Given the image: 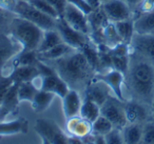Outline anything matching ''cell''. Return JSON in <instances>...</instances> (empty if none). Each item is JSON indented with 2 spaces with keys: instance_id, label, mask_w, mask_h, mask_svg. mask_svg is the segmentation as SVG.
I'll return each mask as SVG.
<instances>
[{
  "instance_id": "obj_1",
  "label": "cell",
  "mask_w": 154,
  "mask_h": 144,
  "mask_svg": "<svg viewBox=\"0 0 154 144\" xmlns=\"http://www.w3.org/2000/svg\"><path fill=\"white\" fill-rule=\"evenodd\" d=\"M126 87L131 99L151 106L154 99V65L146 58L130 51Z\"/></svg>"
},
{
  "instance_id": "obj_2",
  "label": "cell",
  "mask_w": 154,
  "mask_h": 144,
  "mask_svg": "<svg viewBox=\"0 0 154 144\" xmlns=\"http://www.w3.org/2000/svg\"><path fill=\"white\" fill-rule=\"evenodd\" d=\"M48 63H52V68L56 74L71 89H75L79 93L80 91H84L85 93L95 76V70L82 51L75 50L63 57Z\"/></svg>"
},
{
  "instance_id": "obj_21",
  "label": "cell",
  "mask_w": 154,
  "mask_h": 144,
  "mask_svg": "<svg viewBox=\"0 0 154 144\" xmlns=\"http://www.w3.org/2000/svg\"><path fill=\"white\" fill-rule=\"evenodd\" d=\"M73 51H75V50L72 49L70 45H68L64 42H61L60 44L52 47L49 51L38 53V57H39V60H41V61H43V62H52V61H55V60L59 59V58L63 57L66 54L71 53V52H73Z\"/></svg>"
},
{
  "instance_id": "obj_28",
  "label": "cell",
  "mask_w": 154,
  "mask_h": 144,
  "mask_svg": "<svg viewBox=\"0 0 154 144\" xmlns=\"http://www.w3.org/2000/svg\"><path fill=\"white\" fill-rule=\"evenodd\" d=\"M114 128L113 124L106 117L99 116L94 122H92L91 136H106Z\"/></svg>"
},
{
  "instance_id": "obj_40",
  "label": "cell",
  "mask_w": 154,
  "mask_h": 144,
  "mask_svg": "<svg viewBox=\"0 0 154 144\" xmlns=\"http://www.w3.org/2000/svg\"><path fill=\"white\" fill-rule=\"evenodd\" d=\"M41 138V142H42V144H52L51 142L49 141V140H47L45 138H43V137H40Z\"/></svg>"
},
{
  "instance_id": "obj_42",
  "label": "cell",
  "mask_w": 154,
  "mask_h": 144,
  "mask_svg": "<svg viewBox=\"0 0 154 144\" xmlns=\"http://www.w3.org/2000/svg\"><path fill=\"white\" fill-rule=\"evenodd\" d=\"M151 110H152V114H153V116H154V99H153L152 104H151Z\"/></svg>"
},
{
  "instance_id": "obj_3",
  "label": "cell",
  "mask_w": 154,
  "mask_h": 144,
  "mask_svg": "<svg viewBox=\"0 0 154 144\" xmlns=\"http://www.w3.org/2000/svg\"><path fill=\"white\" fill-rule=\"evenodd\" d=\"M45 31L36 24L16 15L12 20L10 34L19 42L22 51H37Z\"/></svg>"
},
{
  "instance_id": "obj_37",
  "label": "cell",
  "mask_w": 154,
  "mask_h": 144,
  "mask_svg": "<svg viewBox=\"0 0 154 144\" xmlns=\"http://www.w3.org/2000/svg\"><path fill=\"white\" fill-rule=\"evenodd\" d=\"M68 142H69V144H84L85 139L84 138L75 137V136H69Z\"/></svg>"
},
{
  "instance_id": "obj_45",
  "label": "cell",
  "mask_w": 154,
  "mask_h": 144,
  "mask_svg": "<svg viewBox=\"0 0 154 144\" xmlns=\"http://www.w3.org/2000/svg\"><path fill=\"white\" fill-rule=\"evenodd\" d=\"M153 144H154V143H153Z\"/></svg>"
},
{
  "instance_id": "obj_5",
  "label": "cell",
  "mask_w": 154,
  "mask_h": 144,
  "mask_svg": "<svg viewBox=\"0 0 154 144\" xmlns=\"http://www.w3.org/2000/svg\"><path fill=\"white\" fill-rule=\"evenodd\" d=\"M100 115L108 119L113 124L114 128L122 129L128 123L125 115V102L111 96L100 106Z\"/></svg>"
},
{
  "instance_id": "obj_22",
  "label": "cell",
  "mask_w": 154,
  "mask_h": 144,
  "mask_svg": "<svg viewBox=\"0 0 154 144\" xmlns=\"http://www.w3.org/2000/svg\"><path fill=\"white\" fill-rule=\"evenodd\" d=\"M125 144H141L143 124H127L122 128Z\"/></svg>"
},
{
  "instance_id": "obj_17",
  "label": "cell",
  "mask_w": 154,
  "mask_h": 144,
  "mask_svg": "<svg viewBox=\"0 0 154 144\" xmlns=\"http://www.w3.org/2000/svg\"><path fill=\"white\" fill-rule=\"evenodd\" d=\"M133 24L136 35H154V11L135 14Z\"/></svg>"
},
{
  "instance_id": "obj_11",
  "label": "cell",
  "mask_w": 154,
  "mask_h": 144,
  "mask_svg": "<svg viewBox=\"0 0 154 144\" xmlns=\"http://www.w3.org/2000/svg\"><path fill=\"white\" fill-rule=\"evenodd\" d=\"M22 51V46L11 34L0 36V73Z\"/></svg>"
},
{
  "instance_id": "obj_35",
  "label": "cell",
  "mask_w": 154,
  "mask_h": 144,
  "mask_svg": "<svg viewBox=\"0 0 154 144\" xmlns=\"http://www.w3.org/2000/svg\"><path fill=\"white\" fill-rule=\"evenodd\" d=\"M47 1L53 7V9L59 16V18H61L64 11H66V5H68V0H47Z\"/></svg>"
},
{
  "instance_id": "obj_24",
  "label": "cell",
  "mask_w": 154,
  "mask_h": 144,
  "mask_svg": "<svg viewBox=\"0 0 154 144\" xmlns=\"http://www.w3.org/2000/svg\"><path fill=\"white\" fill-rule=\"evenodd\" d=\"M55 97L56 96L54 95L53 93L39 89L38 93L36 94V96H35L34 99H33V101L31 102L32 110L36 112H45V110L52 104V102H53Z\"/></svg>"
},
{
  "instance_id": "obj_6",
  "label": "cell",
  "mask_w": 154,
  "mask_h": 144,
  "mask_svg": "<svg viewBox=\"0 0 154 144\" xmlns=\"http://www.w3.org/2000/svg\"><path fill=\"white\" fill-rule=\"evenodd\" d=\"M56 30L60 34L62 41L70 45L72 49L80 51L89 42V36L78 32L72 26H70L62 18H58L56 23Z\"/></svg>"
},
{
  "instance_id": "obj_34",
  "label": "cell",
  "mask_w": 154,
  "mask_h": 144,
  "mask_svg": "<svg viewBox=\"0 0 154 144\" xmlns=\"http://www.w3.org/2000/svg\"><path fill=\"white\" fill-rule=\"evenodd\" d=\"M68 2H70L71 4L76 7L77 9L79 10V11H82L84 14H86L87 16L93 11L91 5L89 4L88 0H68Z\"/></svg>"
},
{
  "instance_id": "obj_23",
  "label": "cell",
  "mask_w": 154,
  "mask_h": 144,
  "mask_svg": "<svg viewBox=\"0 0 154 144\" xmlns=\"http://www.w3.org/2000/svg\"><path fill=\"white\" fill-rule=\"evenodd\" d=\"M112 23H113V22H112ZM113 24H114V26H115V30H116V32H117L122 42L130 45L131 41H132L133 37H134V35H135L133 19L114 22Z\"/></svg>"
},
{
  "instance_id": "obj_25",
  "label": "cell",
  "mask_w": 154,
  "mask_h": 144,
  "mask_svg": "<svg viewBox=\"0 0 154 144\" xmlns=\"http://www.w3.org/2000/svg\"><path fill=\"white\" fill-rule=\"evenodd\" d=\"M79 116L88 122H94L100 116V106L92 100L84 98L82 107H80Z\"/></svg>"
},
{
  "instance_id": "obj_10",
  "label": "cell",
  "mask_w": 154,
  "mask_h": 144,
  "mask_svg": "<svg viewBox=\"0 0 154 144\" xmlns=\"http://www.w3.org/2000/svg\"><path fill=\"white\" fill-rule=\"evenodd\" d=\"M125 115L128 124H143L150 119V115L153 114L151 106L129 99L125 101Z\"/></svg>"
},
{
  "instance_id": "obj_18",
  "label": "cell",
  "mask_w": 154,
  "mask_h": 144,
  "mask_svg": "<svg viewBox=\"0 0 154 144\" xmlns=\"http://www.w3.org/2000/svg\"><path fill=\"white\" fill-rule=\"evenodd\" d=\"M91 128H92V123L82 119L80 116L66 119V130L69 136L86 138L90 136Z\"/></svg>"
},
{
  "instance_id": "obj_4",
  "label": "cell",
  "mask_w": 154,
  "mask_h": 144,
  "mask_svg": "<svg viewBox=\"0 0 154 144\" xmlns=\"http://www.w3.org/2000/svg\"><path fill=\"white\" fill-rule=\"evenodd\" d=\"M14 13L19 17L36 24L43 31L56 30L57 19L47 15L31 4L28 0H19L16 2Z\"/></svg>"
},
{
  "instance_id": "obj_31",
  "label": "cell",
  "mask_w": 154,
  "mask_h": 144,
  "mask_svg": "<svg viewBox=\"0 0 154 144\" xmlns=\"http://www.w3.org/2000/svg\"><path fill=\"white\" fill-rule=\"evenodd\" d=\"M154 143V120H148L143 124L141 144Z\"/></svg>"
},
{
  "instance_id": "obj_7",
  "label": "cell",
  "mask_w": 154,
  "mask_h": 144,
  "mask_svg": "<svg viewBox=\"0 0 154 144\" xmlns=\"http://www.w3.org/2000/svg\"><path fill=\"white\" fill-rule=\"evenodd\" d=\"M35 129L39 137L49 140L52 144H69V135L64 133L54 121L49 119H38L35 124Z\"/></svg>"
},
{
  "instance_id": "obj_30",
  "label": "cell",
  "mask_w": 154,
  "mask_h": 144,
  "mask_svg": "<svg viewBox=\"0 0 154 144\" xmlns=\"http://www.w3.org/2000/svg\"><path fill=\"white\" fill-rule=\"evenodd\" d=\"M28 1L31 4L34 5L36 9H38L39 11L42 12V13L47 14V15L51 16V17L55 18V19L59 18L58 14L56 13V11L53 9V7L48 2L47 0H28Z\"/></svg>"
},
{
  "instance_id": "obj_20",
  "label": "cell",
  "mask_w": 154,
  "mask_h": 144,
  "mask_svg": "<svg viewBox=\"0 0 154 144\" xmlns=\"http://www.w3.org/2000/svg\"><path fill=\"white\" fill-rule=\"evenodd\" d=\"M28 122L23 119H16L12 121H0V136H11L26 133Z\"/></svg>"
},
{
  "instance_id": "obj_15",
  "label": "cell",
  "mask_w": 154,
  "mask_h": 144,
  "mask_svg": "<svg viewBox=\"0 0 154 144\" xmlns=\"http://www.w3.org/2000/svg\"><path fill=\"white\" fill-rule=\"evenodd\" d=\"M39 89L53 93L55 96L62 99L71 88L55 72L48 76L39 77Z\"/></svg>"
},
{
  "instance_id": "obj_32",
  "label": "cell",
  "mask_w": 154,
  "mask_h": 144,
  "mask_svg": "<svg viewBox=\"0 0 154 144\" xmlns=\"http://www.w3.org/2000/svg\"><path fill=\"white\" fill-rule=\"evenodd\" d=\"M14 81L10 76H1L0 77V105L2 103L3 99L7 96L9 89L14 84Z\"/></svg>"
},
{
  "instance_id": "obj_27",
  "label": "cell",
  "mask_w": 154,
  "mask_h": 144,
  "mask_svg": "<svg viewBox=\"0 0 154 144\" xmlns=\"http://www.w3.org/2000/svg\"><path fill=\"white\" fill-rule=\"evenodd\" d=\"M39 88L33 81L31 82H21L18 83L17 87V95L19 102H32L36 94L38 93Z\"/></svg>"
},
{
  "instance_id": "obj_39",
  "label": "cell",
  "mask_w": 154,
  "mask_h": 144,
  "mask_svg": "<svg viewBox=\"0 0 154 144\" xmlns=\"http://www.w3.org/2000/svg\"><path fill=\"white\" fill-rule=\"evenodd\" d=\"M124 1H126V2L132 8L133 11H135L136 8L139 5V3L141 2V0H124Z\"/></svg>"
},
{
  "instance_id": "obj_38",
  "label": "cell",
  "mask_w": 154,
  "mask_h": 144,
  "mask_svg": "<svg viewBox=\"0 0 154 144\" xmlns=\"http://www.w3.org/2000/svg\"><path fill=\"white\" fill-rule=\"evenodd\" d=\"M91 137L93 138V141L95 142V144H107L105 136H91Z\"/></svg>"
},
{
  "instance_id": "obj_19",
  "label": "cell",
  "mask_w": 154,
  "mask_h": 144,
  "mask_svg": "<svg viewBox=\"0 0 154 144\" xmlns=\"http://www.w3.org/2000/svg\"><path fill=\"white\" fill-rule=\"evenodd\" d=\"M9 76L16 83L31 82L38 78L40 73L36 65H19L14 68Z\"/></svg>"
},
{
  "instance_id": "obj_13",
  "label": "cell",
  "mask_w": 154,
  "mask_h": 144,
  "mask_svg": "<svg viewBox=\"0 0 154 144\" xmlns=\"http://www.w3.org/2000/svg\"><path fill=\"white\" fill-rule=\"evenodd\" d=\"M61 18L69 26H72L73 28L89 36L90 28H89L88 17H87L86 14H84L82 11H79L76 7L71 4L70 2H68L66 11H64Z\"/></svg>"
},
{
  "instance_id": "obj_16",
  "label": "cell",
  "mask_w": 154,
  "mask_h": 144,
  "mask_svg": "<svg viewBox=\"0 0 154 144\" xmlns=\"http://www.w3.org/2000/svg\"><path fill=\"white\" fill-rule=\"evenodd\" d=\"M82 100L79 92L70 89L66 96L62 98V112L66 119L79 116Z\"/></svg>"
},
{
  "instance_id": "obj_36",
  "label": "cell",
  "mask_w": 154,
  "mask_h": 144,
  "mask_svg": "<svg viewBox=\"0 0 154 144\" xmlns=\"http://www.w3.org/2000/svg\"><path fill=\"white\" fill-rule=\"evenodd\" d=\"M154 11V0H141V2L134 11V15L137 13Z\"/></svg>"
},
{
  "instance_id": "obj_26",
  "label": "cell",
  "mask_w": 154,
  "mask_h": 144,
  "mask_svg": "<svg viewBox=\"0 0 154 144\" xmlns=\"http://www.w3.org/2000/svg\"><path fill=\"white\" fill-rule=\"evenodd\" d=\"M61 42H63V41H62L60 34L58 33L57 30L45 31L42 36V40H41V43L39 45L37 52L38 53H42V52L49 51L52 47L60 44Z\"/></svg>"
},
{
  "instance_id": "obj_41",
  "label": "cell",
  "mask_w": 154,
  "mask_h": 144,
  "mask_svg": "<svg viewBox=\"0 0 154 144\" xmlns=\"http://www.w3.org/2000/svg\"><path fill=\"white\" fill-rule=\"evenodd\" d=\"M84 144H95V142L93 141V138H92V140H88V141H86V140H85Z\"/></svg>"
},
{
  "instance_id": "obj_29",
  "label": "cell",
  "mask_w": 154,
  "mask_h": 144,
  "mask_svg": "<svg viewBox=\"0 0 154 144\" xmlns=\"http://www.w3.org/2000/svg\"><path fill=\"white\" fill-rule=\"evenodd\" d=\"M16 14L14 12L8 11V10L0 8V36L5 34H10V28H11L12 20Z\"/></svg>"
},
{
  "instance_id": "obj_8",
  "label": "cell",
  "mask_w": 154,
  "mask_h": 144,
  "mask_svg": "<svg viewBox=\"0 0 154 144\" xmlns=\"http://www.w3.org/2000/svg\"><path fill=\"white\" fill-rule=\"evenodd\" d=\"M103 13L110 22H118L134 18V11L124 0H109L101 4Z\"/></svg>"
},
{
  "instance_id": "obj_43",
  "label": "cell",
  "mask_w": 154,
  "mask_h": 144,
  "mask_svg": "<svg viewBox=\"0 0 154 144\" xmlns=\"http://www.w3.org/2000/svg\"><path fill=\"white\" fill-rule=\"evenodd\" d=\"M107 1H109V0H99V2L103 4V3H105V2H107Z\"/></svg>"
},
{
  "instance_id": "obj_12",
  "label": "cell",
  "mask_w": 154,
  "mask_h": 144,
  "mask_svg": "<svg viewBox=\"0 0 154 144\" xmlns=\"http://www.w3.org/2000/svg\"><path fill=\"white\" fill-rule=\"evenodd\" d=\"M130 51L149 60L154 65V35H134Z\"/></svg>"
},
{
  "instance_id": "obj_9",
  "label": "cell",
  "mask_w": 154,
  "mask_h": 144,
  "mask_svg": "<svg viewBox=\"0 0 154 144\" xmlns=\"http://www.w3.org/2000/svg\"><path fill=\"white\" fill-rule=\"evenodd\" d=\"M95 77L103 81L110 87L113 96H115L117 99L122 100L124 102L127 101L124 92V86L126 85L125 84V82H126L125 74H122V72L117 70L110 68V70H105V72L97 73V74H95Z\"/></svg>"
},
{
  "instance_id": "obj_44",
  "label": "cell",
  "mask_w": 154,
  "mask_h": 144,
  "mask_svg": "<svg viewBox=\"0 0 154 144\" xmlns=\"http://www.w3.org/2000/svg\"><path fill=\"white\" fill-rule=\"evenodd\" d=\"M17 1H19V0H17Z\"/></svg>"
},
{
  "instance_id": "obj_33",
  "label": "cell",
  "mask_w": 154,
  "mask_h": 144,
  "mask_svg": "<svg viewBox=\"0 0 154 144\" xmlns=\"http://www.w3.org/2000/svg\"><path fill=\"white\" fill-rule=\"evenodd\" d=\"M107 144H125L124 139H122V129L113 128L109 134L105 136Z\"/></svg>"
},
{
  "instance_id": "obj_14",
  "label": "cell",
  "mask_w": 154,
  "mask_h": 144,
  "mask_svg": "<svg viewBox=\"0 0 154 144\" xmlns=\"http://www.w3.org/2000/svg\"><path fill=\"white\" fill-rule=\"evenodd\" d=\"M85 98L94 101L96 104L101 106L111 96H113L110 87L100 79L94 76L93 80L90 82L85 91Z\"/></svg>"
}]
</instances>
